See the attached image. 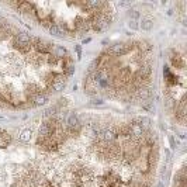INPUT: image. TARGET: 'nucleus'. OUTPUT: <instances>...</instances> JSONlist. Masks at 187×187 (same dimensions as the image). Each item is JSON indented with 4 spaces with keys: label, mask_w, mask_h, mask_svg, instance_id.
<instances>
[{
    "label": "nucleus",
    "mask_w": 187,
    "mask_h": 187,
    "mask_svg": "<svg viewBox=\"0 0 187 187\" xmlns=\"http://www.w3.org/2000/svg\"><path fill=\"white\" fill-rule=\"evenodd\" d=\"M49 31H51V34H55V35H59V34H62V28H59L56 24H52L51 27H49Z\"/></svg>",
    "instance_id": "obj_1"
},
{
    "label": "nucleus",
    "mask_w": 187,
    "mask_h": 187,
    "mask_svg": "<svg viewBox=\"0 0 187 187\" xmlns=\"http://www.w3.org/2000/svg\"><path fill=\"white\" fill-rule=\"evenodd\" d=\"M151 27H152V23H151L149 20H145V21L142 23V28H143V30H149Z\"/></svg>",
    "instance_id": "obj_2"
}]
</instances>
